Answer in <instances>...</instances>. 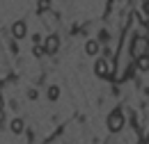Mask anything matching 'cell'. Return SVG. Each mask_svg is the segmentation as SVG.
<instances>
[{"label": "cell", "mask_w": 149, "mask_h": 144, "mask_svg": "<svg viewBox=\"0 0 149 144\" xmlns=\"http://www.w3.org/2000/svg\"><path fill=\"white\" fill-rule=\"evenodd\" d=\"M94 73L99 75V78H112V73H115V66H112L108 60H96V64H94Z\"/></svg>", "instance_id": "1"}, {"label": "cell", "mask_w": 149, "mask_h": 144, "mask_svg": "<svg viewBox=\"0 0 149 144\" xmlns=\"http://www.w3.org/2000/svg\"><path fill=\"white\" fill-rule=\"evenodd\" d=\"M122 128H124V114H122V110H112L108 114V130L119 133Z\"/></svg>", "instance_id": "2"}, {"label": "cell", "mask_w": 149, "mask_h": 144, "mask_svg": "<svg viewBox=\"0 0 149 144\" xmlns=\"http://www.w3.org/2000/svg\"><path fill=\"white\" fill-rule=\"evenodd\" d=\"M147 48H149V41L145 37H135L133 39V46H131V55L138 60V57H142V55H147Z\"/></svg>", "instance_id": "3"}, {"label": "cell", "mask_w": 149, "mask_h": 144, "mask_svg": "<svg viewBox=\"0 0 149 144\" xmlns=\"http://www.w3.org/2000/svg\"><path fill=\"white\" fill-rule=\"evenodd\" d=\"M44 48H46V53H48V55L57 53V48H60V37H57V35H51L46 41H44Z\"/></svg>", "instance_id": "4"}, {"label": "cell", "mask_w": 149, "mask_h": 144, "mask_svg": "<svg viewBox=\"0 0 149 144\" xmlns=\"http://www.w3.org/2000/svg\"><path fill=\"white\" fill-rule=\"evenodd\" d=\"M25 35H28V25H25V21H16V23L12 25V37H14V39H23Z\"/></svg>", "instance_id": "5"}, {"label": "cell", "mask_w": 149, "mask_h": 144, "mask_svg": "<svg viewBox=\"0 0 149 144\" xmlns=\"http://www.w3.org/2000/svg\"><path fill=\"white\" fill-rule=\"evenodd\" d=\"M85 53L87 55H96L99 53V41H96V39H90V41L85 44Z\"/></svg>", "instance_id": "6"}, {"label": "cell", "mask_w": 149, "mask_h": 144, "mask_svg": "<svg viewBox=\"0 0 149 144\" xmlns=\"http://www.w3.org/2000/svg\"><path fill=\"white\" fill-rule=\"evenodd\" d=\"M135 66H138L140 71H149V55H142V57H138V60H135Z\"/></svg>", "instance_id": "7"}, {"label": "cell", "mask_w": 149, "mask_h": 144, "mask_svg": "<svg viewBox=\"0 0 149 144\" xmlns=\"http://www.w3.org/2000/svg\"><path fill=\"white\" fill-rule=\"evenodd\" d=\"M23 128H25L23 119H14V121H12V133H14V135H21V133H23Z\"/></svg>", "instance_id": "8"}, {"label": "cell", "mask_w": 149, "mask_h": 144, "mask_svg": "<svg viewBox=\"0 0 149 144\" xmlns=\"http://www.w3.org/2000/svg\"><path fill=\"white\" fill-rule=\"evenodd\" d=\"M48 98H51V101H57V98H60V87H57V85L48 87Z\"/></svg>", "instance_id": "9"}, {"label": "cell", "mask_w": 149, "mask_h": 144, "mask_svg": "<svg viewBox=\"0 0 149 144\" xmlns=\"http://www.w3.org/2000/svg\"><path fill=\"white\" fill-rule=\"evenodd\" d=\"M37 9H39V12H48V9H51V0H39Z\"/></svg>", "instance_id": "10"}, {"label": "cell", "mask_w": 149, "mask_h": 144, "mask_svg": "<svg viewBox=\"0 0 149 144\" xmlns=\"http://www.w3.org/2000/svg\"><path fill=\"white\" fill-rule=\"evenodd\" d=\"M44 53H46V48H44V46H39V44L35 46V51H32V55H35V57H41Z\"/></svg>", "instance_id": "11"}, {"label": "cell", "mask_w": 149, "mask_h": 144, "mask_svg": "<svg viewBox=\"0 0 149 144\" xmlns=\"http://www.w3.org/2000/svg\"><path fill=\"white\" fill-rule=\"evenodd\" d=\"M142 12H145V14L149 16V0H145V5H142Z\"/></svg>", "instance_id": "12"}, {"label": "cell", "mask_w": 149, "mask_h": 144, "mask_svg": "<svg viewBox=\"0 0 149 144\" xmlns=\"http://www.w3.org/2000/svg\"><path fill=\"white\" fill-rule=\"evenodd\" d=\"M2 121H5V112L0 110V124H2Z\"/></svg>", "instance_id": "13"}, {"label": "cell", "mask_w": 149, "mask_h": 144, "mask_svg": "<svg viewBox=\"0 0 149 144\" xmlns=\"http://www.w3.org/2000/svg\"><path fill=\"white\" fill-rule=\"evenodd\" d=\"M5 108V98H2V96H0V110Z\"/></svg>", "instance_id": "14"}, {"label": "cell", "mask_w": 149, "mask_h": 144, "mask_svg": "<svg viewBox=\"0 0 149 144\" xmlns=\"http://www.w3.org/2000/svg\"><path fill=\"white\" fill-rule=\"evenodd\" d=\"M147 142H149V133H147Z\"/></svg>", "instance_id": "15"}, {"label": "cell", "mask_w": 149, "mask_h": 144, "mask_svg": "<svg viewBox=\"0 0 149 144\" xmlns=\"http://www.w3.org/2000/svg\"><path fill=\"white\" fill-rule=\"evenodd\" d=\"M147 55H149V48H147Z\"/></svg>", "instance_id": "16"}]
</instances>
